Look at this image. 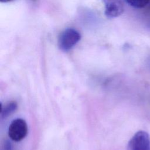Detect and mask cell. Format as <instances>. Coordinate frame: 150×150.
<instances>
[{"label":"cell","instance_id":"1","mask_svg":"<svg viewBox=\"0 0 150 150\" xmlns=\"http://www.w3.org/2000/svg\"><path fill=\"white\" fill-rule=\"evenodd\" d=\"M80 33L73 28H67L60 35L58 39V46L64 52L71 49L80 40Z\"/></svg>","mask_w":150,"mask_h":150},{"label":"cell","instance_id":"6","mask_svg":"<svg viewBox=\"0 0 150 150\" xmlns=\"http://www.w3.org/2000/svg\"><path fill=\"white\" fill-rule=\"evenodd\" d=\"M125 1L135 8H142L148 4L150 5V0H125Z\"/></svg>","mask_w":150,"mask_h":150},{"label":"cell","instance_id":"7","mask_svg":"<svg viewBox=\"0 0 150 150\" xmlns=\"http://www.w3.org/2000/svg\"><path fill=\"white\" fill-rule=\"evenodd\" d=\"M5 150H12V148H11V144L9 143V142H6L5 143Z\"/></svg>","mask_w":150,"mask_h":150},{"label":"cell","instance_id":"9","mask_svg":"<svg viewBox=\"0 0 150 150\" xmlns=\"http://www.w3.org/2000/svg\"><path fill=\"white\" fill-rule=\"evenodd\" d=\"M13 0H0V1L1 2H3V3H6V2H11Z\"/></svg>","mask_w":150,"mask_h":150},{"label":"cell","instance_id":"4","mask_svg":"<svg viewBox=\"0 0 150 150\" xmlns=\"http://www.w3.org/2000/svg\"><path fill=\"white\" fill-rule=\"evenodd\" d=\"M105 6V15L108 18H114L121 15L124 11V5L121 0H103Z\"/></svg>","mask_w":150,"mask_h":150},{"label":"cell","instance_id":"8","mask_svg":"<svg viewBox=\"0 0 150 150\" xmlns=\"http://www.w3.org/2000/svg\"><path fill=\"white\" fill-rule=\"evenodd\" d=\"M146 64H147V67H148V69H149V70L150 71V56L148 57V60H147V63H146Z\"/></svg>","mask_w":150,"mask_h":150},{"label":"cell","instance_id":"2","mask_svg":"<svg viewBox=\"0 0 150 150\" xmlns=\"http://www.w3.org/2000/svg\"><path fill=\"white\" fill-rule=\"evenodd\" d=\"M28 130L26 122L22 118H16L13 120L9 126L8 135L12 141L19 142L25 138Z\"/></svg>","mask_w":150,"mask_h":150},{"label":"cell","instance_id":"3","mask_svg":"<svg viewBox=\"0 0 150 150\" xmlns=\"http://www.w3.org/2000/svg\"><path fill=\"white\" fill-rule=\"evenodd\" d=\"M128 150H150V137L144 131H139L130 139Z\"/></svg>","mask_w":150,"mask_h":150},{"label":"cell","instance_id":"5","mask_svg":"<svg viewBox=\"0 0 150 150\" xmlns=\"http://www.w3.org/2000/svg\"><path fill=\"white\" fill-rule=\"evenodd\" d=\"M17 108V104L15 101H11L7 103L4 106L1 105V118H6L11 114Z\"/></svg>","mask_w":150,"mask_h":150}]
</instances>
